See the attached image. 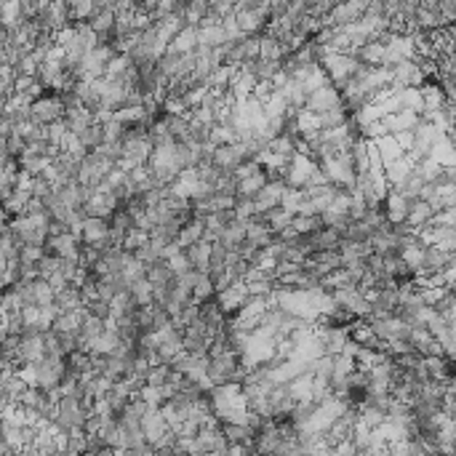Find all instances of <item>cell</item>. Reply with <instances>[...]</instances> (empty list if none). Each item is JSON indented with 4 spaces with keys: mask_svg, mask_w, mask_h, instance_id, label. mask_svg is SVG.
<instances>
[{
    "mask_svg": "<svg viewBox=\"0 0 456 456\" xmlns=\"http://www.w3.org/2000/svg\"><path fill=\"white\" fill-rule=\"evenodd\" d=\"M310 241H312L315 254H323V251H339L342 243H344V232H339V229H334V227H323V229H318L315 235H310Z\"/></svg>",
    "mask_w": 456,
    "mask_h": 456,
    "instance_id": "5",
    "label": "cell"
},
{
    "mask_svg": "<svg viewBox=\"0 0 456 456\" xmlns=\"http://www.w3.org/2000/svg\"><path fill=\"white\" fill-rule=\"evenodd\" d=\"M286 182H270L261 192H259L254 203H257V213L259 216H264V213H270L273 208H280V200H283V192H286Z\"/></svg>",
    "mask_w": 456,
    "mask_h": 456,
    "instance_id": "4",
    "label": "cell"
},
{
    "mask_svg": "<svg viewBox=\"0 0 456 456\" xmlns=\"http://www.w3.org/2000/svg\"><path fill=\"white\" fill-rule=\"evenodd\" d=\"M336 107H344L342 91H339L336 86H326V89H320V91L307 96L304 109H310L312 115H326V112H331V109H336Z\"/></svg>",
    "mask_w": 456,
    "mask_h": 456,
    "instance_id": "2",
    "label": "cell"
},
{
    "mask_svg": "<svg viewBox=\"0 0 456 456\" xmlns=\"http://www.w3.org/2000/svg\"><path fill=\"white\" fill-rule=\"evenodd\" d=\"M241 137H238V131L227 126V123H219V126H213L211 128V144L213 147H229V144H238Z\"/></svg>",
    "mask_w": 456,
    "mask_h": 456,
    "instance_id": "12",
    "label": "cell"
},
{
    "mask_svg": "<svg viewBox=\"0 0 456 456\" xmlns=\"http://www.w3.org/2000/svg\"><path fill=\"white\" fill-rule=\"evenodd\" d=\"M198 27H184L176 38H174V43L168 46V51L171 54H179V56H184V54H192L195 48H198Z\"/></svg>",
    "mask_w": 456,
    "mask_h": 456,
    "instance_id": "7",
    "label": "cell"
},
{
    "mask_svg": "<svg viewBox=\"0 0 456 456\" xmlns=\"http://www.w3.org/2000/svg\"><path fill=\"white\" fill-rule=\"evenodd\" d=\"M259 219H261L267 227L273 229L275 238H278V235H283L286 229H291V225H294V219H296V216H291V213L283 211V208H273V211L264 213V216H259Z\"/></svg>",
    "mask_w": 456,
    "mask_h": 456,
    "instance_id": "9",
    "label": "cell"
},
{
    "mask_svg": "<svg viewBox=\"0 0 456 456\" xmlns=\"http://www.w3.org/2000/svg\"><path fill=\"white\" fill-rule=\"evenodd\" d=\"M291 229H294L296 235H315L318 229H323V219H320V216H296L294 225H291Z\"/></svg>",
    "mask_w": 456,
    "mask_h": 456,
    "instance_id": "14",
    "label": "cell"
},
{
    "mask_svg": "<svg viewBox=\"0 0 456 456\" xmlns=\"http://www.w3.org/2000/svg\"><path fill=\"white\" fill-rule=\"evenodd\" d=\"M150 243V232H144V229H131L128 235H126V241H123V251H128V254H137L142 251L144 245Z\"/></svg>",
    "mask_w": 456,
    "mask_h": 456,
    "instance_id": "16",
    "label": "cell"
},
{
    "mask_svg": "<svg viewBox=\"0 0 456 456\" xmlns=\"http://www.w3.org/2000/svg\"><path fill=\"white\" fill-rule=\"evenodd\" d=\"M267 184H270V176H267L264 171H259V174H254V176H248V179H243V182L238 184V198L254 200Z\"/></svg>",
    "mask_w": 456,
    "mask_h": 456,
    "instance_id": "10",
    "label": "cell"
},
{
    "mask_svg": "<svg viewBox=\"0 0 456 456\" xmlns=\"http://www.w3.org/2000/svg\"><path fill=\"white\" fill-rule=\"evenodd\" d=\"M350 109L347 107H336L331 112H326V115H320V128L323 131H339V128H344L347 123H350Z\"/></svg>",
    "mask_w": 456,
    "mask_h": 456,
    "instance_id": "11",
    "label": "cell"
},
{
    "mask_svg": "<svg viewBox=\"0 0 456 456\" xmlns=\"http://www.w3.org/2000/svg\"><path fill=\"white\" fill-rule=\"evenodd\" d=\"M46 280H48V286L56 291V294H61V291H67L70 286H73V283H70V280H67V278H64L61 273L51 275V278H46Z\"/></svg>",
    "mask_w": 456,
    "mask_h": 456,
    "instance_id": "18",
    "label": "cell"
},
{
    "mask_svg": "<svg viewBox=\"0 0 456 456\" xmlns=\"http://www.w3.org/2000/svg\"><path fill=\"white\" fill-rule=\"evenodd\" d=\"M64 115H67V107L59 96H43L30 109V121L35 126H54V123L64 121Z\"/></svg>",
    "mask_w": 456,
    "mask_h": 456,
    "instance_id": "1",
    "label": "cell"
},
{
    "mask_svg": "<svg viewBox=\"0 0 456 456\" xmlns=\"http://www.w3.org/2000/svg\"><path fill=\"white\" fill-rule=\"evenodd\" d=\"M203 235H206V222H203L200 216H195V219H192V222H190V225H187V227H184L182 232H179L176 243H179V245L184 248V251H187V248L198 245L200 241H203Z\"/></svg>",
    "mask_w": 456,
    "mask_h": 456,
    "instance_id": "8",
    "label": "cell"
},
{
    "mask_svg": "<svg viewBox=\"0 0 456 456\" xmlns=\"http://www.w3.org/2000/svg\"><path fill=\"white\" fill-rule=\"evenodd\" d=\"M187 257H190V261H192V270H198V273H203V275L211 273V257H213V245L211 243L200 241L198 245L187 248Z\"/></svg>",
    "mask_w": 456,
    "mask_h": 456,
    "instance_id": "6",
    "label": "cell"
},
{
    "mask_svg": "<svg viewBox=\"0 0 456 456\" xmlns=\"http://www.w3.org/2000/svg\"><path fill=\"white\" fill-rule=\"evenodd\" d=\"M377 208H379V211H384L387 222L397 227V225H406V219H409L411 200L403 198V195H400V192H395V190H390V195L381 200Z\"/></svg>",
    "mask_w": 456,
    "mask_h": 456,
    "instance_id": "3",
    "label": "cell"
},
{
    "mask_svg": "<svg viewBox=\"0 0 456 456\" xmlns=\"http://www.w3.org/2000/svg\"><path fill=\"white\" fill-rule=\"evenodd\" d=\"M257 203L251 198H238V206H235V219H241V222H251V219H257Z\"/></svg>",
    "mask_w": 456,
    "mask_h": 456,
    "instance_id": "17",
    "label": "cell"
},
{
    "mask_svg": "<svg viewBox=\"0 0 456 456\" xmlns=\"http://www.w3.org/2000/svg\"><path fill=\"white\" fill-rule=\"evenodd\" d=\"M131 296L137 299L139 307H152L155 304V286H152L147 278H142L137 283H131Z\"/></svg>",
    "mask_w": 456,
    "mask_h": 456,
    "instance_id": "13",
    "label": "cell"
},
{
    "mask_svg": "<svg viewBox=\"0 0 456 456\" xmlns=\"http://www.w3.org/2000/svg\"><path fill=\"white\" fill-rule=\"evenodd\" d=\"M302 203H304V192H302V190L286 187V192H283V200H280V208H283V211H289L291 216H299V208H302Z\"/></svg>",
    "mask_w": 456,
    "mask_h": 456,
    "instance_id": "15",
    "label": "cell"
}]
</instances>
